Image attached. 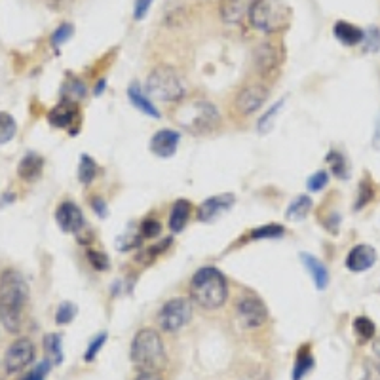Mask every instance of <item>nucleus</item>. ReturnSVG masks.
Returning a JSON list of instances; mask_svg holds the SVG:
<instances>
[{
  "instance_id": "f257e3e1",
  "label": "nucleus",
  "mask_w": 380,
  "mask_h": 380,
  "mask_svg": "<svg viewBox=\"0 0 380 380\" xmlns=\"http://www.w3.org/2000/svg\"><path fill=\"white\" fill-rule=\"evenodd\" d=\"M29 283L18 270H4L0 276V323L8 333H20L23 325Z\"/></svg>"
},
{
  "instance_id": "f03ea898",
  "label": "nucleus",
  "mask_w": 380,
  "mask_h": 380,
  "mask_svg": "<svg viewBox=\"0 0 380 380\" xmlns=\"http://www.w3.org/2000/svg\"><path fill=\"white\" fill-rule=\"evenodd\" d=\"M190 299L203 310H217L229 299L226 278L213 266H203L192 276L189 285Z\"/></svg>"
},
{
  "instance_id": "7ed1b4c3",
  "label": "nucleus",
  "mask_w": 380,
  "mask_h": 380,
  "mask_svg": "<svg viewBox=\"0 0 380 380\" xmlns=\"http://www.w3.org/2000/svg\"><path fill=\"white\" fill-rule=\"evenodd\" d=\"M130 358L139 371H160L165 361V348L160 333L149 327L137 331L131 342Z\"/></svg>"
},
{
  "instance_id": "20e7f679",
  "label": "nucleus",
  "mask_w": 380,
  "mask_h": 380,
  "mask_svg": "<svg viewBox=\"0 0 380 380\" xmlns=\"http://www.w3.org/2000/svg\"><path fill=\"white\" fill-rule=\"evenodd\" d=\"M250 21L262 33H282L291 23V8L285 0H253Z\"/></svg>"
},
{
  "instance_id": "39448f33",
  "label": "nucleus",
  "mask_w": 380,
  "mask_h": 380,
  "mask_svg": "<svg viewBox=\"0 0 380 380\" xmlns=\"http://www.w3.org/2000/svg\"><path fill=\"white\" fill-rule=\"evenodd\" d=\"M186 82L173 67H156L147 79V92L160 101H181L186 95Z\"/></svg>"
},
{
  "instance_id": "423d86ee",
  "label": "nucleus",
  "mask_w": 380,
  "mask_h": 380,
  "mask_svg": "<svg viewBox=\"0 0 380 380\" xmlns=\"http://www.w3.org/2000/svg\"><path fill=\"white\" fill-rule=\"evenodd\" d=\"M179 120L184 128H189L194 133H205V131L215 130L219 124V112L211 103L205 101H198V103H190L179 111Z\"/></svg>"
},
{
  "instance_id": "0eeeda50",
  "label": "nucleus",
  "mask_w": 380,
  "mask_h": 380,
  "mask_svg": "<svg viewBox=\"0 0 380 380\" xmlns=\"http://www.w3.org/2000/svg\"><path fill=\"white\" fill-rule=\"evenodd\" d=\"M192 318V306L186 299H171L160 308L158 323L165 333H177Z\"/></svg>"
},
{
  "instance_id": "6e6552de",
  "label": "nucleus",
  "mask_w": 380,
  "mask_h": 380,
  "mask_svg": "<svg viewBox=\"0 0 380 380\" xmlns=\"http://www.w3.org/2000/svg\"><path fill=\"white\" fill-rule=\"evenodd\" d=\"M238 320L242 323V327L245 329H259L264 325V321L269 320V308L266 304L262 302L261 297L253 295H243L238 301L236 306Z\"/></svg>"
},
{
  "instance_id": "1a4fd4ad",
  "label": "nucleus",
  "mask_w": 380,
  "mask_h": 380,
  "mask_svg": "<svg viewBox=\"0 0 380 380\" xmlns=\"http://www.w3.org/2000/svg\"><path fill=\"white\" fill-rule=\"evenodd\" d=\"M34 344L31 339H18L12 346L6 350L4 355V367L8 373H20L29 367L34 360Z\"/></svg>"
},
{
  "instance_id": "9d476101",
  "label": "nucleus",
  "mask_w": 380,
  "mask_h": 380,
  "mask_svg": "<svg viewBox=\"0 0 380 380\" xmlns=\"http://www.w3.org/2000/svg\"><path fill=\"white\" fill-rule=\"evenodd\" d=\"M269 97V88L262 84H247L242 92L236 95V109L243 116H250L264 105Z\"/></svg>"
},
{
  "instance_id": "9b49d317",
  "label": "nucleus",
  "mask_w": 380,
  "mask_h": 380,
  "mask_svg": "<svg viewBox=\"0 0 380 380\" xmlns=\"http://www.w3.org/2000/svg\"><path fill=\"white\" fill-rule=\"evenodd\" d=\"M55 221L63 232H71V234H79L86 224L84 213L74 202L60 203V208L55 210Z\"/></svg>"
},
{
  "instance_id": "f8f14e48",
  "label": "nucleus",
  "mask_w": 380,
  "mask_h": 380,
  "mask_svg": "<svg viewBox=\"0 0 380 380\" xmlns=\"http://www.w3.org/2000/svg\"><path fill=\"white\" fill-rule=\"evenodd\" d=\"M236 198L232 194H221V196H213L210 200H205L198 205V221L202 223H213L217 217L223 215L224 211H229L232 208Z\"/></svg>"
},
{
  "instance_id": "ddd939ff",
  "label": "nucleus",
  "mask_w": 380,
  "mask_h": 380,
  "mask_svg": "<svg viewBox=\"0 0 380 380\" xmlns=\"http://www.w3.org/2000/svg\"><path fill=\"white\" fill-rule=\"evenodd\" d=\"M376 262V251L367 243L354 245L346 257V269L350 272H365Z\"/></svg>"
},
{
  "instance_id": "4468645a",
  "label": "nucleus",
  "mask_w": 380,
  "mask_h": 380,
  "mask_svg": "<svg viewBox=\"0 0 380 380\" xmlns=\"http://www.w3.org/2000/svg\"><path fill=\"white\" fill-rule=\"evenodd\" d=\"M179 139H181L179 131L160 130L151 139V151L160 158H171L177 152Z\"/></svg>"
},
{
  "instance_id": "2eb2a0df",
  "label": "nucleus",
  "mask_w": 380,
  "mask_h": 380,
  "mask_svg": "<svg viewBox=\"0 0 380 380\" xmlns=\"http://www.w3.org/2000/svg\"><path fill=\"white\" fill-rule=\"evenodd\" d=\"M48 120H50V124L55 125V128H61V130L72 128V124L79 120V107H76L74 101L63 99L60 105L53 107L50 111Z\"/></svg>"
},
{
  "instance_id": "dca6fc26",
  "label": "nucleus",
  "mask_w": 380,
  "mask_h": 380,
  "mask_svg": "<svg viewBox=\"0 0 380 380\" xmlns=\"http://www.w3.org/2000/svg\"><path fill=\"white\" fill-rule=\"evenodd\" d=\"M283 60L280 48L274 46V44H262V46L257 48L255 52V65L259 69V72L262 74H269V72L276 71L280 67V61Z\"/></svg>"
},
{
  "instance_id": "f3484780",
  "label": "nucleus",
  "mask_w": 380,
  "mask_h": 380,
  "mask_svg": "<svg viewBox=\"0 0 380 380\" xmlns=\"http://www.w3.org/2000/svg\"><path fill=\"white\" fill-rule=\"evenodd\" d=\"M333 34L341 40L344 46H355V44H361L365 39V33L360 27L352 25L348 21H337L333 27Z\"/></svg>"
},
{
  "instance_id": "a211bd4d",
  "label": "nucleus",
  "mask_w": 380,
  "mask_h": 380,
  "mask_svg": "<svg viewBox=\"0 0 380 380\" xmlns=\"http://www.w3.org/2000/svg\"><path fill=\"white\" fill-rule=\"evenodd\" d=\"M128 97H130L131 105L135 107L137 111H141L147 116H151V118H160V112L158 109L151 103V99L147 97L141 90V86L137 82H133V84L128 88Z\"/></svg>"
},
{
  "instance_id": "6ab92c4d",
  "label": "nucleus",
  "mask_w": 380,
  "mask_h": 380,
  "mask_svg": "<svg viewBox=\"0 0 380 380\" xmlns=\"http://www.w3.org/2000/svg\"><path fill=\"white\" fill-rule=\"evenodd\" d=\"M251 4L253 0H221V15L226 23H240Z\"/></svg>"
},
{
  "instance_id": "aec40b11",
  "label": "nucleus",
  "mask_w": 380,
  "mask_h": 380,
  "mask_svg": "<svg viewBox=\"0 0 380 380\" xmlns=\"http://www.w3.org/2000/svg\"><path fill=\"white\" fill-rule=\"evenodd\" d=\"M302 262H304V266L308 270V274L312 276V280H314L315 287L323 291V289L329 285V272L327 266L320 261V259H315L312 255H306V253H302Z\"/></svg>"
},
{
  "instance_id": "412c9836",
  "label": "nucleus",
  "mask_w": 380,
  "mask_h": 380,
  "mask_svg": "<svg viewBox=\"0 0 380 380\" xmlns=\"http://www.w3.org/2000/svg\"><path fill=\"white\" fill-rule=\"evenodd\" d=\"M42 168H44V160H42L39 154L29 152L27 156L21 158L20 165H18V175H20L23 181H34V179L40 177Z\"/></svg>"
},
{
  "instance_id": "4be33fe9",
  "label": "nucleus",
  "mask_w": 380,
  "mask_h": 380,
  "mask_svg": "<svg viewBox=\"0 0 380 380\" xmlns=\"http://www.w3.org/2000/svg\"><path fill=\"white\" fill-rule=\"evenodd\" d=\"M315 360L312 354V348L310 344H304L297 350L295 355V367H293V380H302L306 374L314 369Z\"/></svg>"
},
{
  "instance_id": "5701e85b",
  "label": "nucleus",
  "mask_w": 380,
  "mask_h": 380,
  "mask_svg": "<svg viewBox=\"0 0 380 380\" xmlns=\"http://www.w3.org/2000/svg\"><path fill=\"white\" fill-rule=\"evenodd\" d=\"M190 217V202L189 200H177L173 203V210L170 215V229L177 234L181 230H184Z\"/></svg>"
},
{
  "instance_id": "b1692460",
  "label": "nucleus",
  "mask_w": 380,
  "mask_h": 380,
  "mask_svg": "<svg viewBox=\"0 0 380 380\" xmlns=\"http://www.w3.org/2000/svg\"><path fill=\"white\" fill-rule=\"evenodd\" d=\"M63 339L61 334L57 333H48L44 337V354H46V360L52 363V365H60L63 361Z\"/></svg>"
},
{
  "instance_id": "393cba45",
  "label": "nucleus",
  "mask_w": 380,
  "mask_h": 380,
  "mask_svg": "<svg viewBox=\"0 0 380 380\" xmlns=\"http://www.w3.org/2000/svg\"><path fill=\"white\" fill-rule=\"evenodd\" d=\"M310 210H312V200L306 194H302V196H297L291 205L287 208V221H304L306 217H308Z\"/></svg>"
},
{
  "instance_id": "a878e982",
  "label": "nucleus",
  "mask_w": 380,
  "mask_h": 380,
  "mask_svg": "<svg viewBox=\"0 0 380 380\" xmlns=\"http://www.w3.org/2000/svg\"><path fill=\"white\" fill-rule=\"evenodd\" d=\"M325 160H327V164L329 168H331V171H333V175H337L339 179L350 177V165H348L344 154H341V152L337 151H331Z\"/></svg>"
},
{
  "instance_id": "bb28decb",
  "label": "nucleus",
  "mask_w": 380,
  "mask_h": 380,
  "mask_svg": "<svg viewBox=\"0 0 380 380\" xmlns=\"http://www.w3.org/2000/svg\"><path fill=\"white\" fill-rule=\"evenodd\" d=\"M354 333L358 337V341L363 344V342L373 341L374 333H376V327H374V323L365 315H360V318H355L354 320Z\"/></svg>"
},
{
  "instance_id": "cd10ccee",
  "label": "nucleus",
  "mask_w": 380,
  "mask_h": 380,
  "mask_svg": "<svg viewBox=\"0 0 380 380\" xmlns=\"http://www.w3.org/2000/svg\"><path fill=\"white\" fill-rule=\"evenodd\" d=\"M97 177V164L92 156H84L80 158V168H79V179L82 184H92Z\"/></svg>"
},
{
  "instance_id": "c85d7f7f",
  "label": "nucleus",
  "mask_w": 380,
  "mask_h": 380,
  "mask_svg": "<svg viewBox=\"0 0 380 380\" xmlns=\"http://www.w3.org/2000/svg\"><path fill=\"white\" fill-rule=\"evenodd\" d=\"M15 131H18L15 120H13L8 112H0V144L12 141Z\"/></svg>"
},
{
  "instance_id": "c756f323",
  "label": "nucleus",
  "mask_w": 380,
  "mask_h": 380,
  "mask_svg": "<svg viewBox=\"0 0 380 380\" xmlns=\"http://www.w3.org/2000/svg\"><path fill=\"white\" fill-rule=\"evenodd\" d=\"M285 229L280 224H266V226H259V229L251 230V240H272V238H282Z\"/></svg>"
},
{
  "instance_id": "7c9ffc66",
  "label": "nucleus",
  "mask_w": 380,
  "mask_h": 380,
  "mask_svg": "<svg viewBox=\"0 0 380 380\" xmlns=\"http://www.w3.org/2000/svg\"><path fill=\"white\" fill-rule=\"evenodd\" d=\"M76 312H79V308H76L74 302H61L60 308L55 312V321H57L60 325H69V323L76 318Z\"/></svg>"
},
{
  "instance_id": "2f4dec72",
  "label": "nucleus",
  "mask_w": 380,
  "mask_h": 380,
  "mask_svg": "<svg viewBox=\"0 0 380 380\" xmlns=\"http://www.w3.org/2000/svg\"><path fill=\"white\" fill-rule=\"evenodd\" d=\"M107 337L109 334L103 331V333H99L97 337H93V341L90 342V346L86 348V352H84V361H88V363H92L95 358H97V354L101 352V348L105 346V342H107Z\"/></svg>"
},
{
  "instance_id": "473e14b6",
  "label": "nucleus",
  "mask_w": 380,
  "mask_h": 380,
  "mask_svg": "<svg viewBox=\"0 0 380 380\" xmlns=\"http://www.w3.org/2000/svg\"><path fill=\"white\" fill-rule=\"evenodd\" d=\"M360 198L355 200V210H361V208H365L374 196V190H373V183L369 181V179H363L360 183Z\"/></svg>"
},
{
  "instance_id": "72a5a7b5",
  "label": "nucleus",
  "mask_w": 380,
  "mask_h": 380,
  "mask_svg": "<svg viewBox=\"0 0 380 380\" xmlns=\"http://www.w3.org/2000/svg\"><path fill=\"white\" fill-rule=\"evenodd\" d=\"M72 33H74V27H72V23H63V25H60L52 33V46L60 48L61 44H65L67 40L72 36Z\"/></svg>"
},
{
  "instance_id": "f704fd0d",
  "label": "nucleus",
  "mask_w": 380,
  "mask_h": 380,
  "mask_svg": "<svg viewBox=\"0 0 380 380\" xmlns=\"http://www.w3.org/2000/svg\"><path fill=\"white\" fill-rule=\"evenodd\" d=\"M86 257H88V261H90V264H92L95 270L103 272V270H109V266H111V261H109V257H107L103 251L88 250Z\"/></svg>"
},
{
  "instance_id": "c9c22d12",
  "label": "nucleus",
  "mask_w": 380,
  "mask_h": 380,
  "mask_svg": "<svg viewBox=\"0 0 380 380\" xmlns=\"http://www.w3.org/2000/svg\"><path fill=\"white\" fill-rule=\"evenodd\" d=\"M65 93L69 101H80V99L86 95V86L80 82V80H72V82H69V84H65Z\"/></svg>"
},
{
  "instance_id": "e433bc0d",
  "label": "nucleus",
  "mask_w": 380,
  "mask_h": 380,
  "mask_svg": "<svg viewBox=\"0 0 380 380\" xmlns=\"http://www.w3.org/2000/svg\"><path fill=\"white\" fill-rule=\"evenodd\" d=\"M283 107V101H280V103H276L272 109H270L264 116L261 118V122H259V130H261V133H264V131H270V128H272V122L276 120V116H278V112H280V109Z\"/></svg>"
},
{
  "instance_id": "4c0bfd02",
  "label": "nucleus",
  "mask_w": 380,
  "mask_h": 380,
  "mask_svg": "<svg viewBox=\"0 0 380 380\" xmlns=\"http://www.w3.org/2000/svg\"><path fill=\"white\" fill-rule=\"evenodd\" d=\"M160 232H162V226L156 219H144L141 223V236L143 238H156L160 236Z\"/></svg>"
},
{
  "instance_id": "58836bf2",
  "label": "nucleus",
  "mask_w": 380,
  "mask_h": 380,
  "mask_svg": "<svg viewBox=\"0 0 380 380\" xmlns=\"http://www.w3.org/2000/svg\"><path fill=\"white\" fill-rule=\"evenodd\" d=\"M50 367H52V363L48 360L40 361L39 365H36L31 373H27L21 380H46V374L48 371H50Z\"/></svg>"
},
{
  "instance_id": "ea45409f",
  "label": "nucleus",
  "mask_w": 380,
  "mask_h": 380,
  "mask_svg": "<svg viewBox=\"0 0 380 380\" xmlns=\"http://www.w3.org/2000/svg\"><path fill=\"white\" fill-rule=\"evenodd\" d=\"M327 181H329L327 171H318V173H314V175L308 179V190L318 192V190H321L325 184H327Z\"/></svg>"
},
{
  "instance_id": "a19ab883",
  "label": "nucleus",
  "mask_w": 380,
  "mask_h": 380,
  "mask_svg": "<svg viewBox=\"0 0 380 380\" xmlns=\"http://www.w3.org/2000/svg\"><path fill=\"white\" fill-rule=\"evenodd\" d=\"M152 0H135V10H133V18L137 21L144 20V15L149 13Z\"/></svg>"
},
{
  "instance_id": "79ce46f5",
  "label": "nucleus",
  "mask_w": 380,
  "mask_h": 380,
  "mask_svg": "<svg viewBox=\"0 0 380 380\" xmlns=\"http://www.w3.org/2000/svg\"><path fill=\"white\" fill-rule=\"evenodd\" d=\"M92 205H93V211H95L99 217H107L109 211H107V205H105V202H103V198H97V196L93 198Z\"/></svg>"
},
{
  "instance_id": "37998d69",
  "label": "nucleus",
  "mask_w": 380,
  "mask_h": 380,
  "mask_svg": "<svg viewBox=\"0 0 380 380\" xmlns=\"http://www.w3.org/2000/svg\"><path fill=\"white\" fill-rule=\"evenodd\" d=\"M48 8H52L55 12H61V10H65L69 4H71V0H46Z\"/></svg>"
},
{
  "instance_id": "c03bdc74",
  "label": "nucleus",
  "mask_w": 380,
  "mask_h": 380,
  "mask_svg": "<svg viewBox=\"0 0 380 380\" xmlns=\"http://www.w3.org/2000/svg\"><path fill=\"white\" fill-rule=\"evenodd\" d=\"M135 380H164L158 371H141Z\"/></svg>"
},
{
  "instance_id": "a18cd8bd",
  "label": "nucleus",
  "mask_w": 380,
  "mask_h": 380,
  "mask_svg": "<svg viewBox=\"0 0 380 380\" xmlns=\"http://www.w3.org/2000/svg\"><path fill=\"white\" fill-rule=\"evenodd\" d=\"M373 144H374V149H379L380 151V116H379V120H376V125H374Z\"/></svg>"
},
{
  "instance_id": "49530a36",
  "label": "nucleus",
  "mask_w": 380,
  "mask_h": 380,
  "mask_svg": "<svg viewBox=\"0 0 380 380\" xmlns=\"http://www.w3.org/2000/svg\"><path fill=\"white\" fill-rule=\"evenodd\" d=\"M365 380H380V367H379V365H373V369H369Z\"/></svg>"
},
{
  "instance_id": "de8ad7c7",
  "label": "nucleus",
  "mask_w": 380,
  "mask_h": 380,
  "mask_svg": "<svg viewBox=\"0 0 380 380\" xmlns=\"http://www.w3.org/2000/svg\"><path fill=\"white\" fill-rule=\"evenodd\" d=\"M373 354L376 355V358H379V360H380V337H379V339H376V341L373 342Z\"/></svg>"
},
{
  "instance_id": "09e8293b",
  "label": "nucleus",
  "mask_w": 380,
  "mask_h": 380,
  "mask_svg": "<svg viewBox=\"0 0 380 380\" xmlns=\"http://www.w3.org/2000/svg\"><path fill=\"white\" fill-rule=\"evenodd\" d=\"M103 90H105V80H101V82H99L97 84V88H95V93H103Z\"/></svg>"
}]
</instances>
